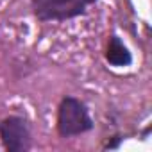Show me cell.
Masks as SVG:
<instances>
[{
  "mask_svg": "<svg viewBox=\"0 0 152 152\" xmlns=\"http://www.w3.org/2000/svg\"><path fill=\"white\" fill-rule=\"evenodd\" d=\"M95 122L90 115V107L84 100L64 95L57 104V115H56V129L57 134L64 140L75 138L93 131Z\"/></svg>",
  "mask_w": 152,
  "mask_h": 152,
  "instance_id": "6da1fadb",
  "label": "cell"
},
{
  "mask_svg": "<svg viewBox=\"0 0 152 152\" xmlns=\"http://www.w3.org/2000/svg\"><path fill=\"white\" fill-rule=\"evenodd\" d=\"M99 0H31V11L41 23L79 18Z\"/></svg>",
  "mask_w": 152,
  "mask_h": 152,
  "instance_id": "7a4b0ae2",
  "label": "cell"
},
{
  "mask_svg": "<svg viewBox=\"0 0 152 152\" xmlns=\"http://www.w3.org/2000/svg\"><path fill=\"white\" fill-rule=\"evenodd\" d=\"M0 141L7 152H29L32 148L31 122L22 115H9L0 120Z\"/></svg>",
  "mask_w": 152,
  "mask_h": 152,
  "instance_id": "3957f363",
  "label": "cell"
},
{
  "mask_svg": "<svg viewBox=\"0 0 152 152\" xmlns=\"http://www.w3.org/2000/svg\"><path fill=\"white\" fill-rule=\"evenodd\" d=\"M104 57L115 68H127V66L132 64V52L129 50V47L122 41V38L118 34L109 36Z\"/></svg>",
  "mask_w": 152,
  "mask_h": 152,
  "instance_id": "277c9868",
  "label": "cell"
},
{
  "mask_svg": "<svg viewBox=\"0 0 152 152\" xmlns=\"http://www.w3.org/2000/svg\"><path fill=\"white\" fill-rule=\"evenodd\" d=\"M122 141H124L122 134H115V136H111V138H109V141L104 145V148H109V150H113V148H120Z\"/></svg>",
  "mask_w": 152,
  "mask_h": 152,
  "instance_id": "5b68a950",
  "label": "cell"
}]
</instances>
